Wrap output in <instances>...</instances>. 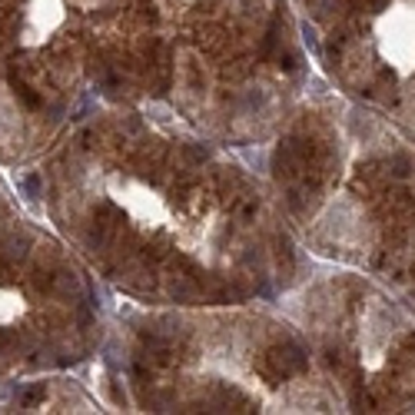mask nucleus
<instances>
[{
    "label": "nucleus",
    "mask_w": 415,
    "mask_h": 415,
    "mask_svg": "<svg viewBox=\"0 0 415 415\" xmlns=\"http://www.w3.org/2000/svg\"><path fill=\"white\" fill-rule=\"evenodd\" d=\"M329 84L415 140V0H296Z\"/></svg>",
    "instance_id": "nucleus-6"
},
{
    "label": "nucleus",
    "mask_w": 415,
    "mask_h": 415,
    "mask_svg": "<svg viewBox=\"0 0 415 415\" xmlns=\"http://www.w3.org/2000/svg\"><path fill=\"white\" fill-rule=\"evenodd\" d=\"M283 206L316 256L369 273L415 312V140L326 90L273 156Z\"/></svg>",
    "instance_id": "nucleus-2"
},
{
    "label": "nucleus",
    "mask_w": 415,
    "mask_h": 415,
    "mask_svg": "<svg viewBox=\"0 0 415 415\" xmlns=\"http://www.w3.org/2000/svg\"><path fill=\"white\" fill-rule=\"evenodd\" d=\"M339 412H415V312L369 273H319L292 299Z\"/></svg>",
    "instance_id": "nucleus-5"
},
{
    "label": "nucleus",
    "mask_w": 415,
    "mask_h": 415,
    "mask_svg": "<svg viewBox=\"0 0 415 415\" xmlns=\"http://www.w3.org/2000/svg\"><path fill=\"white\" fill-rule=\"evenodd\" d=\"M133 375L156 412H339L306 339L269 316L140 326Z\"/></svg>",
    "instance_id": "nucleus-3"
},
{
    "label": "nucleus",
    "mask_w": 415,
    "mask_h": 415,
    "mask_svg": "<svg viewBox=\"0 0 415 415\" xmlns=\"http://www.w3.org/2000/svg\"><path fill=\"white\" fill-rule=\"evenodd\" d=\"M60 216L103 276L153 303H236L299 269L260 186L147 113L84 133L60 173Z\"/></svg>",
    "instance_id": "nucleus-1"
},
{
    "label": "nucleus",
    "mask_w": 415,
    "mask_h": 415,
    "mask_svg": "<svg viewBox=\"0 0 415 415\" xmlns=\"http://www.w3.org/2000/svg\"><path fill=\"white\" fill-rule=\"evenodd\" d=\"M173 30L179 107L223 140H262L306 77L279 0H156Z\"/></svg>",
    "instance_id": "nucleus-4"
}]
</instances>
